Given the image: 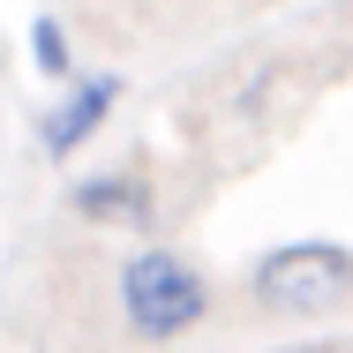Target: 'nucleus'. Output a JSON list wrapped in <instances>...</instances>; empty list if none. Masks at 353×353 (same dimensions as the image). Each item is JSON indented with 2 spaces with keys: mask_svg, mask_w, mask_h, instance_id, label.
<instances>
[{
  "mask_svg": "<svg viewBox=\"0 0 353 353\" xmlns=\"http://www.w3.org/2000/svg\"><path fill=\"white\" fill-rule=\"evenodd\" d=\"M353 293V256L339 241H293L256 263V301L271 316H331Z\"/></svg>",
  "mask_w": 353,
  "mask_h": 353,
  "instance_id": "f257e3e1",
  "label": "nucleus"
},
{
  "mask_svg": "<svg viewBox=\"0 0 353 353\" xmlns=\"http://www.w3.org/2000/svg\"><path fill=\"white\" fill-rule=\"evenodd\" d=\"M203 279L181 263V256H165V248H150V256H128L121 263V308H128V323H136V339H181V331H196L203 323Z\"/></svg>",
  "mask_w": 353,
  "mask_h": 353,
  "instance_id": "f03ea898",
  "label": "nucleus"
},
{
  "mask_svg": "<svg viewBox=\"0 0 353 353\" xmlns=\"http://www.w3.org/2000/svg\"><path fill=\"white\" fill-rule=\"evenodd\" d=\"M113 105H121V83H113V75H83L68 98H61V105L46 113V150H53V158L83 150V143L98 136V121H105Z\"/></svg>",
  "mask_w": 353,
  "mask_h": 353,
  "instance_id": "7ed1b4c3",
  "label": "nucleus"
},
{
  "mask_svg": "<svg viewBox=\"0 0 353 353\" xmlns=\"http://www.w3.org/2000/svg\"><path fill=\"white\" fill-rule=\"evenodd\" d=\"M75 211L98 218V225H143L158 203H150V181L143 173H98V181L75 188Z\"/></svg>",
  "mask_w": 353,
  "mask_h": 353,
  "instance_id": "20e7f679",
  "label": "nucleus"
},
{
  "mask_svg": "<svg viewBox=\"0 0 353 353\" xmlns=\"http://www.w3.org/2000/svg\"><path fill=\"white\" fill-rule=\"evenodd\" d=\"M30 61H38L46 75H68V38H61V23H53V15L30 30Z\"/></svg>",
  "mask_w": 353,
  "mask_h": 353,
  "instance_id": "39448f33",
  "label": "nucleus"
}]
</instances>
